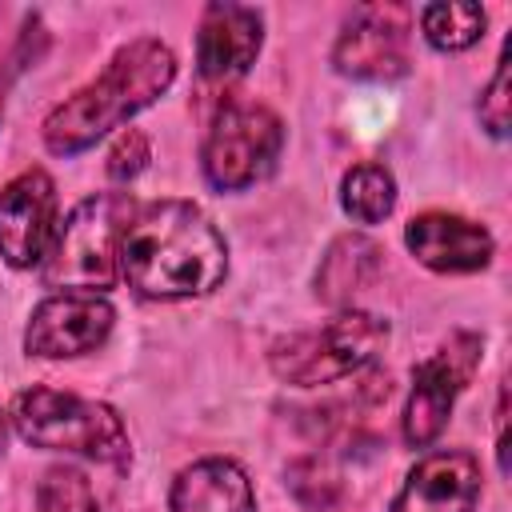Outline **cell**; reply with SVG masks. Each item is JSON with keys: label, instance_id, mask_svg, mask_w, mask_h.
Here are the masks:
<instances>
[{"label": "cell", "instance_id": "1", "mask_svg": "<svg viewBox=\"0 0 512 512\" xmlns=\"http://www.w3.org/2000/svg\"><path fill=\"white\" fill-rule=\"evenodd\" d=\"M228 272L220 228L188 200L136 208L120 240V276L148 300L208 296Z\"/></svg>", "mask_w": 512, "mask_h": 512}, {"label": "cell", "instance_id": "2", "mask_svg": "<svg viewBox=\"0 0 512 512\" xmlns=\"http://www.w3.org/2000/svg\"><path fill=\"white\" fill-rule=\"evenodd\" d=\"M172 80H176V56L168 44L152 36L124 44L92 84H84L44 116L48 152L76 156L92 148L100 136H108L128 116H136L156 96H164Z\"/></svg>", "mask_w": 512, "mask_h": 512}, {"label": "cell", "instance_id": "3", "mask_svg": "<svg viewBox=\"0 0 512 512\" xmlns=\"http://www.w3.org/2000/svg\"><path fill=\"white\" fill-rule=\"evenodd\" d=\"M136 204L128 192H96L80 200L40 260V280L56 292H100L112 288L120 272V240Z\"/></svg>", "mask_w": 512, "mask_h": 512}, {"label": "cell", "instance_id": "4", "mask_svg": "<svg viewBox=\"0 0 512 512\" xmlns=\"http://www.w3.org/2000/svg\"><path fill=\"white\" fill-rule=\"evenodd\" d=\"M12 424L32 448L76 452V456L116 464V468L132 460L128 428L120 412L100 400L52 392V388H28L12 400Z\"/></svg>", "mask_w": 512, "mask_h": 512}, {"label": "cell", "instance_id": "5", "mask_svg": "<svg viewBox=\"0 0 512 512\" xmlns=\"http://www.w3.org/2000/svg\"><path fill=\"white\" fill-rule=\"evenodd\" d=\"M384 340H388V324L380 316L360 312V308H344L324 328L280 336L272 344L268 360H272V372L280 380L300 384V388H316V384H332V380L360 372L380 352Z\"/></svg>", "mask_w": 512, "mask_h": 512}, {"label": "cell", "instance_id": "6", "mask_svg": "<svg viewBox=\"0 0 512 512\" xmlns=\"http://www.w3.org/2000/svg\"><path fill=\"white\" fill-rule=\"evenodd\" d=\"M280 148H284V124L272 108L228 100L208 128L200 164L212 188L244 192L276 168Z\"/></svg>", "mask_w": 512, "mask_h": 512}, {"label": "cell", "instance_id": "7", "mask_svg": "<svg viewBox=\"0 0 512 512\" xmlns=\"http://www.w3.org/2000/svg\"><path fill=\"white\" fill-rule=\"evenodd\" d=\"M476 364H480V336L456 332V336H448V344L440 352H432L412 372V396L404 408V440L412 448H428L444 432L448 412H452L456 396L464 392V384L472 380Z\"/></svg>", "mask_w": 512, "mask_h": 512}, {"label": "cell", "instance_id": "8", "mask_svg": "<svg viewBox=\"0 0 512 512\" xmlns=\"http://www.w3.org/2000/svg\"><path fill=\"white\" fill-rule=\"evenodd\" d=\"M116 308L100 292H52L32 308L24 348L28 356L64 360L100 348L112 332Z\"/></svg>", "mask_w": 512, "mask_h": 512}, {"label": "cell", "instance_id": "9", "mask_svg": "<svg viewBox=\"0 0 512 512\" xmlns=\"http://www.w3.org/2000/svg\"><path fill=\"white\" fill-rule=\"evenodd\" d=\"M332 64L352 80H400L408 72V12L404 8H360L336 36Z\"/></svg>", "mask_w": 512, "mask_h": 512}, {"label": "cell", "instance_id": "10", "mask_svg": "<svg viewBox=\"0 0 512 512\" xmlns=\"http://www.w3.org/2000/svg\"><path fill=\"white\" fill-rule=\"evenodd\" d=\"M56 232V184L48 172L28 168L0 188V260L32 268L44 260Z\"/></svg>", "mask_w": 512, "mask_h": 512}, {"label": "cell", "instance_id": "11", "mask_svg": "<svg viewBox=\"0 0 512 512\" xmlns=\"http://www.w3.org/2000/svg\"><path fill=\"white\" fill-rule=\"evenodd\" d=\"M480 500V464L472 452L440 448L416 460L388 512H472Z\"/></svg>", "mask_w": 512, "mask_h": 512}, {"label": "cell", "instance_id": "12", "mask_svg": "<svg viewBox=\"0 0 512 512\" xmlns=\"http://www.w3.org/2000/svg\"><path fill=\"white\" fill-rule=\"evenodd\" d=\"M408 252L432 272H480L492 260V236L484 224L452 212H420L404 228Z\"/></svg>", "mask_w": 512, "mask_h": 512}, {"label": "cell", "instance_id": "13", "mask_svg": "<svg viewBox=\"0 0 512 512\" xmlns=\"http://www.w3.org/2000/svg\"><path fill=\"white\" fill-rule=\"evenodd\" d=\"M260 44H264V24L256 8L208 4L196 32V68L208 80L240 76L260 56Z\"/></svg>", "mask_w": 512, "mask_h": 512}, {"label": "cell", "instance_id": "14", "mask_svg": "<svg viewBox=\"0 0 512 512\" xmlns=\"http://www.w3.org/2000/svg\"><path fill=\"white\" fill-rule=\"evenodd\" d=\"M168 512H256V492L240 464L208 456L172 480Z\"/></svg>", "mask_w": 512, "mask_h": 512}, {"label": "cell", "instance_id": "15", "mask_svg": "<svg viewBox=\"0 0 512 512\" xmlns=\"http://www.w3.org/2000/svg\"><path fill=\"white\" fill-rule=\"evenodd\" d=\"M376 268H380V248L368 236H340L320 260L316 296L324 304H344L376 276Z\"/></svg>", "mask_w": 512, "mask_h": 512}, {"label": "cell", "instance_id": "16", "mask_svg": "<svg viewBox=\"0 0 512 512\" xmlns=\"http://www.w3.org/2000/svg\"><path fill=\"white\" fill-rule=\"evenodd\" d=\"M340 204L356 224H380L396 208V180L384 164H356L340 184Z\"/></svg>", "mask_w": 512, "mask_h": 512}, {"label": "cell", "instance_id": "17", "mask_svg": "<svg viewBox=\"0 0 512 512\" xmlns=\"http://www.w3.org/2000/svg\"><path fill=\"white\" fill-rule=\"evenodd\" d=\"M420 32L436 52H464L484 36L480 4H428L420 8Z\"/></svg>", "mask_w": 512, "mask_h": 512}, {"label": "cell", "instance_id": "18", "mask_svg": "<svg viewBox=\"0 0 512 512\" xmlns=\"http://www.w3.org/2000/svg\"><path fill=\"white\" fill-rule=\"evenodd\" d=\"M36 508L40 512H100L88 476L76 468H48L44 480L36 484Z\"/></svg>", "mask_w": 512, "mask_h": 512}, {"label": "cell", "instance_id": "19", "mask_svg": "<svg viewBox=\"0 0 512 512\" xmlns=\"http://www.w3.org/2000/svg\"><path fill=\"white\" fill-rule=\"evenodd\" d=\"M148 156H152L148 136H144V132H136V128H124V132L112 140V148H108V164H104V168H108V176H112V180L128 184L132 176H140V172H144Z\"/></svg>", "mask_w": 512, "mask_h": 512}, {"label": "cell", "instance_id": "20", "mask_svg": "<svg viewBox=\"0 0 512 512\" xmlns=\"http://www.w3.org/2000/svg\"><path fill=\"white\" fill-rule=\"evenodd\" d=\"M508 120H512V112H508V56H500L496 76H492V84H488L484 96H480V124H484L496 140H504V136H508Z\"/></svg>", "mask_w": 512, "mask_h": 512}, {"label": "cell", "instance_id": "21", "mask_svg": "<svg viewBox=\"0 0 512 512\" xmlns=\"http://www.w3.org/2000/svg\"><path fill=\"white\" fill-rule=\"evenodd\" d=\"M8 84H12V72L0 68V116H4V104H8Z\"/></svg>", "mask_w": 512, "mask_h": 512}]
</instances>
